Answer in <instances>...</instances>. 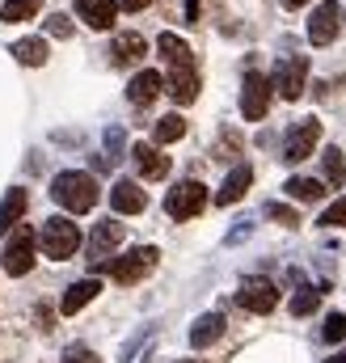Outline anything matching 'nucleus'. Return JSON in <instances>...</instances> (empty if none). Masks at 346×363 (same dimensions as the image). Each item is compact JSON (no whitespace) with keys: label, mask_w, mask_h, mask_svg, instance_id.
Listing matches in <instances>:
<instances>
[{"label":"nucleus","mask_w":346,"mask_h":363,"mask_svg":"<svg viewBox=\"0 0 346 363\" xmlns=\"http://www.w3.org/2000/svg\"><path fill=\"white\" fill-rule=\"evenodd\" d=\"M51 199L60 207L85 216V211L97 207V182L89 178V174H81V169H68V174H60V178L51 182Z\"/></svg>","instance_id":"nucleus-1"},{"label":"nucleus","mask_w":346,"mask_h":363,"mask_svg":"<svg viewBox=\"0 0 346 363\" xmlns=\"http://www.w3.org/2000/svg\"><path fill=\"white\" fill-rule=\"evenodd\" d=\"M38 245H43V254H47L51 262H68V258L81 250V228H77L72 220H64V216H51V220L43 224V233H38Z\"/></svg>","instance_id":"nucleus-2"},{"label":"nucleus","mask_w":346,"mask_h":363,"mask_svg":"<svg viewBox=\"0 0 346 363\" xmlns=\"http://www.w3.org/2000/svg\"><path fill=\"white\" fill-rule=\"evenodd\" d=\"M157 250L152 245H140V250H131V254H123V258H106V262H93V271H110L114 283H140L144 274L157 267Z\"/></svg>","instance_id":"nucleus-3"},{"label":"nucleus","mask_w":346,"mask_h":363,"mask_svg":"<svg viewBox=\"0 0 346 363\" xmlns=\"http://www.w3.org/2000/svg\"><path fill=\"white\" fill-rule=\"evenodd\" d=\"M0 267H4V274H13V279H21V274L34 271V228L17 224V233H13V237H9V245H4Z\"/></svg>","instance_id":"nucleus-4"},{"label":"nucleus","mask_w":346,"mask_h":363,"mask_svg":"<svg viewBox=\"0 0 346 363\" xmlns=\"http://www.w3.org/2000/svg\"><path fill=\"white\" fill-rule=\"evenodd\" d=\"M207 207V186L203 182H177L169 194H165V211H169L173 220H194L199 211Z\"/></svg>","instance_id":"nucleus-5"},{"label":"nucleus","mask_w":346,"mask_h":363,"mask_svg":"<svg viewBox=\"0 0 346 363\" xmlns=\"http://www.w3.org/2000/svg\"><path fill=\"white\" fill-rule=\"evenodd\" d=\"M304 81H308V60L304 55H287L274 64V77H270V89L287 101H296L304 93Z\"/></svg>","instance_id":"nucleus-6"},{"label":"nucleus","mask_w":346,"mask_h":363,"mask_svg":"<svg viewBox=\"0 0 346 363\" xmlns=\"http://www.w3.org/2000/svg\"><path fill=\"white\" fill-rule=\"evenodd\" d=\"M317 140H321V123H317V118H300V123L287 131V140H283V161H287V165L308 161L313 148H317Z\"/></svg>","instance_id":"nucleus-7"},{"label":"nucleus","mask_w":346,"mask_h":363,"mask_svg":"<svg viewBox=\"0 0 346 363\" xmlns=\"http://www.w3.org/2000/svg\"><path fill=\"white\" fill-rule=\"evenodd\" d=\"M237 304L245 308V313H274V304H279V287L270 283V279H245L241 283V291H237Z\"/></svg>","instance_id":"nucleus-8"},{"label":"nucleus","mask_w":346,"mask_h":363,"mask_svg":"<svg viewBox=\"0 0 346 363\" xmlns=\"http://www.w3.org/2000/svg\"><path fill=\"white\" fill-rule=\"evenodd\" d=\"M338 17H342L338 0H321V4L313 9V17H308V43H313V47H330V43L338 38Z\"/></svg>","instance_id":"nucleus-9"},{"label":"nucleus","mask_w":346,"mask_h":363,"mask_svg":"<svg viewBox=\"0 0 346 363\" xmlns=\"http://www.w3.org/2000/svg\"><path fill=\"white\" fill-rule=\"evenodd\" d=\"M270 81L262 77V72H250L245 77V85H241V114L250 118V123H258L266 118V110H270Z\"/></svg>","instance_id":"nucleus-10"},{"label":"nucleus","mask_w":346,"mask_h":363,"mask_svg":"<svg viewBox=\"0 0 346 363\" xmlns=\"http://www.w3.org/2000/svg\"><path fill=\"white\" fill-rule=\"evenodd\" d=\"M123 237H127V228H123L118 220H97V224H93V237H89L93 262H106V254H114V250L123 245Z\"/></svg>","instance_id":"nucleus-11"},{"label":"nucleus","mask_w":346,"mask_h":363,"mask_svg":"<svg viewBox=\"0 0 346 363\" xmlns=\"http://www.w3.org/2000/svg\"><path fill=\"white\" fill-rule=\"evenodd\" d=\"M110 207H114L118 216H140V211L148 207V194L140 190V182L118 178L114 182V190H110Z\"/></svg>","instance_id":"nucleus-12"},{"label":"nucleus","mask_w":346,"mask_h":363,"mask_svg":"<svg viewBox=\"0 0 346 363\" xmlns=\"http://www.w3.org/2000/svg\"><path fill=\"white\" fill-rule=\"evenodd\" d=\"M131 157H135V169H140V178L161 182L165 174H169V157H165L157 144H135V148H131Z\"/></svg>","instance_id":"nucleus-13"},{"label":"nucleus","mask_w":346,"mask_h":363,"mask_svg":"<svg viewBox=\"0 0 346 363\" xmlns=\"http://www.w3.org/2000/svg\"><path fill=\"white\" fill-rule=\"evenodd\" d=\"M97 291H101V283H97V279H77V283L64 291V300H60V313H64V317H77L85 304H93V300H97Z\"/></svg>","instance_id":"nucleus-14"},{"label":"nucleus","mask_w":346,"mask_h":363,"mask_svg":"<svg viewBox=\"0 0 346 363\" xmlns=\"http://www.w3.org/2000/svg\"><path fill=\"white\" fill-rule=\"evenodd\" d=\"M161 89H165V77L148 68V72H140V77L127 85V101H131V106H152V101L161 97Z\"/></svg>","instance_id":"nucleus-15"},{"label":"nucleus","mask_w":346,"mask_h":363,"mask_svg":"<svg viewBox=\"0 0 346 363\" xmlns=\"http://www.w3.org/2000/svg\"><path fill=\"white\" fill-rule=\"evenodd\" d=\"M77 17L89 21L93 30H110L118 17V4L114 0H77Z\"/></svg>","instance_id":"nucleus-16"},{"label":"nucleus","mask_w":346,"mask_h":363,"mask_svg":"<svg viewBox=\"0 0 346 363\" xmlns=\"http://www.w3.org/2000/svg\"><path fill=\"white\" fill-rule=\"evenodd\" d=\"M250 186H254V169H250V165H237V169L224 178L220 194H216V203H220V207H228V203L245 199V190H250Z\"/></svg>","instance_id":"nucleus-17"},{"label":"nucleus","mask_w":346,"mask_h":363,"mask_svg":"<svg viewBox=\"0 0 346 363\" xmlns=\"http://www.w3.org/2000/svg\"><path fill=\"white\" fill-rule=\"evenodd\" d=\"M169 97L177 106H190L199 97V72L194 68H169Z\"/></svg>","instance_id":"nucleus-18"},{"label":"nucleus","mask_w":346,"mask_h":363,"mask_svg":"<svg viewBox=\"0 0 346 363\" xmlns=\"http://www.w3.org/2000/svg\"><path fill=\"white\" fill-rule=\"evenodd\" d=\"M144 51H148V43H144L140 34H118V38H114V47H110V55H114V64H118V68L140 64V60H144Z\"/></svg>","instance_id":"nucleus-19"},{"label":"nucleus","mask_w":346,"mask_h":363,"mask_svg":"<svg viewBox=\"0 0 346 363\" xmlns=\"http://www.w3.org/2000/svg\"><path fill=\"white\" fill-rule=\"evenodd\" d=\"M224 338V317L220 313H207V317H199L194 321V330H190V347H211V342H220Z\"/></svg>","instance_id":"nucleus-20"},{"label":"nucleus","mask_w":346,"mask_h":363,"mask_svg":"<svg viewBox=\"0 0 346 363\" xmlns=\"http://www.w3.org/2000/svg\"><path fill=\"white\" fill-rule=\"evenodd\" d=\"M157 51L165 55L169 68H194V51H190L177 34H161V38H157Z\"/></svg>","instance_id":"nucleus-21"},{"label":"nucleus","mask_w":346,"mask_h":363,"mask_svg":"<svg viewBox=\"0 0 346 363\" xmlns=\"http://www.w3.org/2000/svg\"><path fill=\"white\" fill-rule=\"evenodd\" d=\"M26 190H9L4 194V203H0V233H13L17 228V220L26 216Z\"/></svg>","instance_id":"nucleus-22"},{"label":"nucleus","mask_w":346,"mask_h":363,"mask_svg":"<svg viewBox=\"0 0 346 363\" xmlns=\"http://www.w3.org/2000/svg\"><path fill=\"white\" fill-rule=\"evenodd\" d=\"M47 55H51V51H47V43H43V38H21V43L13 47V60H17V64H26V68H43V64H47Z\"/></svg>","instance_id":"nucleus-23"},{"label":"nucleus","mask_w":346,"mask_h":363,"mask_svg":"<svg viewBox=\"0 0 346 363\" xmlns=\"http://www.w3.org/2000/svg\"><path fill=\"white\" fill-rule=\"evenodd\" d=\"M283 190H287L291 199H300V203H317V199L325 194V186H321L317 178H291Z\"/></svg>","instance_id":"nucleus-24"},{"label":"nucleus","mask_w":346,"mask_h":363,"mask_svg":"<svg viewBox=\"0 0 346 363\" xmlns=\"http://www.w3.org/2000/svg\"><path fill=\"white\" fill-rule=\"evenodd\" d=\"M43 9V0H4L0 4V21H30Z\"/></svg>","instance_id":"nucleus-25"},{"label":"nucleus","mask_w":346,"mask_h":363,"mask_svg":"<svg viewBox=\"0 0 346 363\" xmlns=\"http://www.w3.org/2000/svg\"><path fill=\"white\" fill-rule=\"evenodd\" d=\"M182 135H186V118H182V114H165V118L152 127V140H157V144H173V140H182Z\"/></svg>","instance_id":"nucleus-26"},{"label":"nucleus","mask_w":346,"mask_h":363,"mask_svg":"<svg viewBox=\"0 0 346 363\" xmlns=\"http://www.w3.org/2000/svg\"><path fill=\"white\" fill-rule=\"evenodd\" d=\"M317 304H321V291L317 287H300L291 296V317H308V313H317Z\"/></svg>","instance_id":"nucleus-27"},{"label":"nucleus","mask_w":346,"mask_h":363,"mask_svg":"<svg viewBox=\"0 0 346 363\" xmlns=\"http://www.w3.org/2000/svg\"><path fill=\"white\" fill-rule=\"evenodd\" d=\"M321 165H325V182H330V186H342L346 182V165H342V152H338V148H325Z\"/></svg>","instance_id":"nucleus-28"},{"label":"nucleus","mask_w":346,"mask_h":363,"mask_svg":"<svg viewBox=\"0 0 346 363\" xmlns=\"http://www.w3.org/2000/svg\"><path fill=\"white\" fill-rule=\"evenodd\" d=\"M321 228H346V199H338V203H330L325 211H321V220H317Z\"/></svg>","instance_id":"nucleus-29"},{"label":"nucleus","mask_w":346,"mask_h":363,"mask_svg":"<svg viewBox=\"0 0 346 363\" xmlns=\"http://www.w3.org/2000/svg\"><path fill=\"white\" fill-rule=\"evenodd\" d=\"M321 338H325V342H342V338H346V317H342V313H330V317H325Z\"/></svg>","instance_id":"nucleus-30"},{"label":"nucleus","mask_w":346,"mask_h":363,"mask_svg":"<svg viewBox=\"0 0 346 363\" xmlns=\"http://www.w3.org/2000/svg\"><path fill=\"white\" fill-rule=\"evenodd\" d=\"M266 216H270V220H279V224H287V228H296V224H300V216H296L291 207H283V203H266Z\"/></svg>","instance_id":"nucleus-31"},{"label":"nucleus","mask_w":346,"mask_h":363,"mask_svg":"<svg viewBox=\"0 0 346 363\" xmlns=\"http://www.w3.org/2000/svg\"><path fill=\"white\" fill-rule=\"evenodd\" d=\"M47 30H51L55 38H72V21H68L64 13H51V17H47Z\"/></svg>","instance_id":"nucleus-32"},{"label":"nucleus","mask_w":346,"mask_h":363,"mask_svg":"<svg viewBox=\"0 0 346 363\" xmlns=\"http://www.w3.org/2000/svg\"><path fill=\"white\" fill-rule=\"evenodd\" d=\"M60 363H101V359H97V355H93L89 347H68V351H64V359H60Z\"/></svg>","instance_id":"nucleus-33"},{"label":"nucleus","mask_w":346,"mask_h":363,"mask_svg":"<svg viewBox=\"0 0 346 363\" xmlns=\"http://www.w3.org/2000/svg\"><path fill=\"white\" fill-rule=\"evenodd\" d=\"M216 152H220V161H228V152H233V157L241 152V140H237V135H224V144H220Z\"/></svg>","instance_id":"nucleus-34"},{"label":"nucleus","mask_w":346,"mask_h":363,"mask_svg":"<svg viewBox=\"0 0 346 363\" xmlns=\"http://www.w3.org/2000/svg\"><path fill=\"white\" fill-rule=\"evenodd\" d=\"M114 4H118V9H127V13H140V9H148L152 0H114Z\"/></svg>","instance_id":"nucleus-35"},{"label":"nucleus","mask_w":346,"mask_h":363,"mask_svg":"<svg viewBox=\"0 0 346 363\" xmlns=\"http://www.w3.org/2000/svg\"><path fill=\"white\" fill-rule=\"evenodd\" d=\"M283 4H287V9H300V4H308V0H283Z\"/></svg>","instance_id":"nucleus-36"},{"label":"nucleus","mask_w":346,"mask_h":363,"mask_svg":"<svg viewBox=\"0 0 346 363\" xmlns=\"http://www.w3.org/2000/svg\"><path fill=\"white\" fill-rule=\"evenodd\" d=\"M325 363H346V351H338V355H334V359H325Z\"/></svg>","instance_id":"nucleus-37"},{"label":"nucleus","mask_w":346,"mask_h":363,"mask_svg":"<svg viewBox=\"0 0 346 363\" xmlns=\"http://www.w3.org/2000/svg\"><path fill=\"white\" fill-rule=\"evenodd\" d=\"M173 363H199V359H173Z\"/></svg>","instance_id":"nucleus-38"}]
</instances>
